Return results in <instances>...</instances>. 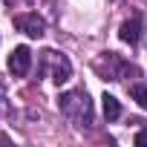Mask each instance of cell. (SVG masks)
I'll return each instance as SVG.
<instances>
[{"mask_svg":"<svg viewBox=\"0 0 147 147\" xmlns=\"http://www.w3.org/2000/svg\"><path fill=\"white\" fill-rule=\"evenodd\" d=\"M58 110L63 113V118L69 124H75L78 130L92 127V101L84 90H69L58 95Z\"/></svg>","mask_w":147,"mask_h":147,"instance_id":"6da1fadb","label":"cell"},{"mask_svg":"<svg viewBox=\"0 0 147 147\" xmlns=\"http://www.w3.org/2000/svg\"><path fill=\"white\" fill-rule=\"evenodd\" d=\"M52 69L49 75H52V81L61 87V84H66L69 78H72V63H69V58L66 55H58V52H52V49H46V52H40V72L43 69Z\"/></svg>","mask_w":147,"mask_h":147,"instance_id":"7a4b0ae2","label":"cell"},{"mask_svg":"<svg viewBox=\"0 0 147 147\" xmlns=\"http://www.w3.org/2000/svg\"><path fill=\"white\" fill-rule=\"evenodd\" d=\"M95 69L101 72L104 78H110V81H121L124 75H138L136 66H130L127 61H121L115 52H101V61L95 63Z\"/></svg>","mask_w":147,"mask_h":147,"instance_id":"3957f363","label":"cell"},{"mask_svg":"<svg viewBox=\"0 0 147 147\" xmlns=\"http://www.w3.org/2000/svg\"><path fill=\"white\" fill-rule=\"evenodd\" d=\"M12 23H15V29H18V32H23V35H29V38H40V35L46 32V20H43L40 15H35V12L15 15V18H12Z\"/></svg>","mask_w":147,"mask_h":147,"instance_id":"277c9868","label":"cell"},{"mask_svg":"<svg viewBox=\"0 0 147 147\" xmlns=\"http://www.w3.org/2000/svg\"><path fill=\"white\" fill-rule=\"evenodd\" d=\"M29 69H32V49L29 46H15L12 55H9V72L15 78H23V75H29Z\"/></svg>","mask_w":147,"mask_h":147,"instance_id":"5b68a950","label":"cell"},{"mask_svg":"<svg viewBox=\"0 0 147 147\" xmlns=\"http://www.w3.org/2000/svg\"><path fill=\"white\" fill-rule=\"evenodd\" d=\"M141 35H144V23H141L138 15L130 18L127 23H121V29H118V38H121L124 43H130V46H136V43L141 40Z\"/></svg>","mask_w":147,"mask_h":147,"instance_id":"8992f818","label":"cell"},{"mask_svg":"<svg viewBox=\"0 0 147 147\" xmlns=\"http://www.w3.org/2000/svg\"><path fill=\"white\" fill-rule=\"evenodd\" d=\"M101 101H104V104H101V107H104V118H107V121H118V118H121V104H118V98L104 92Z\"/></svg>","mask_w":147,"mask_h":147,"instance_id":"52a82bcc","label":"cell"},{"mask_svg":"<svg viewBox=\"0 0 147 147\" xmlns=\"http://www.w3.org/2000/svg\"><path fill=\"white\" fill-rule=\"evenodd\" d=\"M130 98H133L141 110H147V84H133V87H130Z\"/></svg>","mask_w":147,"mask_h":147,"instance_id":"ba28073f","label":"cell"},{"mask_svg":"<svg viewBox=\"0 0 147 147\" xmlns=\"http://www.w3.org/2000/svg\"><path fill=\"white\" fill-rule=\"evenodd\" d=\"M133 141H136V144H138V147H147V127H144V130H138V133H136V138H133Z\"/></svg>","mask_w":147,"mask_h":147,"instance_id":"9c48e42d","label":"cell"}]
</instances>
